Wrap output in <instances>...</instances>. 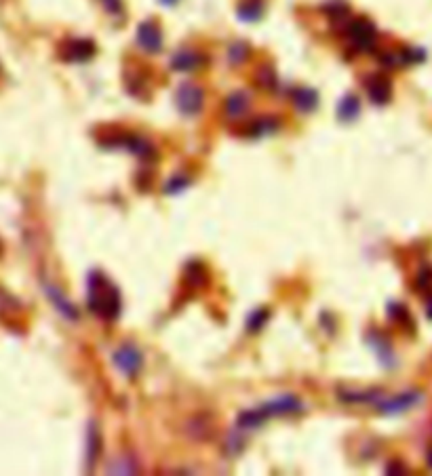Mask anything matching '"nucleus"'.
I'll return each mask as SVG.
<instances>
[{"instance_id":"f257e3e1","label":"nucleus","mask_w":432,"mask_h":476,"mask_svg":"<svg viewBox=\"0 0 432 476\" xmlns=\"http://www.w3.org/2000/svg\"><path fill=\"white\" fill-rule=\"evenodd\" d=\"M87 306L102 321H116L122 310L118 287L99 270H91L87 276Z\"/></svg>"},{"instance_id":"f03ea898","label":"nucleus","mask_w":432,"mask_h":476,"mask_svg":"<svg viewBox=\"0 0 432 476\" xmlns=\"http://www.w3.org/2000/svg\"><path fill=\"white\" fill-rule=\"evenodd\" d=\"M99 145L104 150H125V152H131L133 156L141 158V161H148V163H152V161H157V158H159L157 148L146 137L131 135V133H118V135L104 137L99 141Z\"/></svg>"},{"instance_id":"7ed1b4c3","label":"nucleus","mask_w":432,"mask_h":476,"mask_svg":"<svg viewBox=\"0 0 432 476\" xmlns=\"http://www.w3.org/2000/svg\"><path fill=\"white\" fill-rule=\"evenodd\" d=\"M348 40L352 42V47L356 51H374L376 49V40H378V30L376 26L367 19V17H356L348 24Z\"/></svg>"},{"instance_id":"20e7f679","label":"nucleus","mask_w":432,"mask_h":476,"mask_svg":"<svg viewBox=\"0 0 432 476\" xmlns=\"http://www.w3.org/2000/svg\"><path fill=\"white\" fill-rule=\"evenodd\" d=\"M175 106L184 116H198L205 106V91L194 83H182L175 91Z\"/></svg>"},{"instance_id":"39448f33","label":"nucleus","mask_w":432,"mask_h":476,"mask_svg":"<svg viewBox=\"0 0 432 476\" xmlns=\"http://www.w3.org/2000/svg\"><path fill=\"white\" fill-rule=\"evenodd\" d=\"M112 363H114V367H116L125 377L133 379V377L139 375V371H141V367H143V354H141L135 346L125 344V346H120V348L112 354Z\"/></svg>"},{"instance_id":"423d86ee","label":"nucleus","mask_w":432,"mask_h":476,"mask_svg":"<svg viewBox=\"0 0 432 476\" xmlns=\"http://www.w3.org/2000/svg\"><path fill=\"white\" fill-rule=\"evenodd\" d=\"M257 411L268 420V418H278V415H294L304 411V403L294 394H285V396H276V399L264 403L257 407Z\"/></svg>"},{"instance_id":"0eeeda50","label":"nucleus","mask_w":432,"mask_h":476,"mask_svg":"<svg viewBox=\"0 0 432 476\" xmlns=\"http://www.w3.org/2000/svg\"><path fill=\"white\" fill-rule=\"evenodd\" d=\"M95 42L89 40V38H72L67 42H63L59 55L63 61L67 63H85L89 59L95 57Z\"/></svg>"},{"instance_id":"6e6552de","label":"nucleus","mask_w":432,"mask_h":476,"mask_svg":"<svg viewBox=\"0 0 432 476\" xmlns=\"http://www.w3.org/2000/svg\"><path fill=\"white\" fill-rule=\"evenodd\" d=\"M422 403V392H403L399 396H392V399H380L378 401V411L384 413V415H397V413H403V411H409L413 409L415 405Z\"/></svg>"},{"instance_id":"1a4fd4ad","label":"nucleus","mask_w":432,"mask_h":476,"mask_svg":"<svg viewBox=\"0 0 432 476\" xmlns=\"http://www.w3.org/2000/svg\"><path fill=\"white\" fill-rule=\"evenodd\" d=\"M137 45L146 53H159L163 49V32L154 19L141 22L137 28Z\"/></svg>"},{"instance_id":"9d476101","label":"nucleus","mask_w":432,"mask_h":476,"mask_svg":"<svg viewBox=\"0 0 432 476\" xmlns=\"http://www.w3.org/2000/svg\"><path fill=\"white\" fill-rule=\"evenodd\" d=\"M365 89H367V95H369L371 104H376V106H386L390 102V97H392V83L388 81L384 74L369 76L365 81Z\"/></svg>"},{"instance_id":"9b49d317","label":"nucleus","mask_w":432,"mask_h":476,"mask_svg":"<svg viewBox=\"0 0 432 476\" xmlns=\"http://www.w3.org/2000/svg\"><path fill=\"white\" fill-rule=\"evenodd\" d=\"M365 342L371 346V350L376 352V356H378V360L384 365V367H394V352H392V344H390V340L384 335V333H380L378 329H371L369 333H367V338H365Z\"/></svg>"},{"instance_id":"f8f14e48","label":"nucleus","mask_w":432,"mask_h":476,"mask_svg":"<svg viewBox=\"0 0 432 476\" xmlns=\"http://www.w3.org/2000/svg\"><path fill=\"white\" fill-rule=\"evenodd\" d=\"M45 293H47V297H49V301L57 308V312L61 314V316H65L67 321H79V308L72 303L57 287H53V285H45Z\"/></svg>"},{"instance_id":"ddd939ff","label":"nucleus","mask_w":432,"mask_h":476,"mask_svg":"<svg viewBox=\"0 0 432 476\" xmlns=\"http://www.w3.org/2000/svg\"><path fill=\"white\" fill-rule=\"evenodd\" d=\"M251 108V100L245 91H234L226 97L224 102V114L230 118V120H239L243 118Z\"/></svg>"},{"instance_id":"4468645a","label":"nucleus","mask_w":432,"mask_h":476,"mask_svg":"<svg viewBox=\"0 0 432 476\" xmlns=\"http://www.w3.org/2000/svg\"><path fill=\"white\" fill-rule=\"evenodd\" d=\"M200 65H202V55L192 49H179L171 57V68L175 72H194Z\"/></svg>"},{"instance_id":"2eb2a0df","label":"nucleus","mask_w":432,"mask_h":476,"mask_svg":"<svg viewBox=\"0 0 432 476\" xmlns=\"http://www.w3.org/2000/svg\"><path fill=\"white\" fill-rule=\"evenodd\" d=\"M184 285L190 287L192 291L202 289L209 285V272L202 262H188L184 268Z\"/></svg>"},{"instance_id":"dca6fc26","label":"nucleus","mask_w":432,"mask_h":476,"mask_svg":"<svg viewBox=\"0 0 432 476\" xmlns=\"http://www.w3.org/2000/svg\"><path fill=\"white\" fill-rule=\"evenodd\" d=\"M102 453V434L95 422H89L87 426V449H85V466L87 470H91L95 466V461L99 459Z\"/></svg>"},{"instance_id":"f3484780","label":"nucleus","mask_w":432,"mask_h":476,"mask_svg":"<svg viewBox=\"0 0 432 476\" xmlns=\"http://www.w3.org/2000/svg\"><path fill=\"white\" fill-rule=\"evenodd\" d=\"M358 114H361V100H358L356 95L348 93L339 100L337 104V118L339 122H354L358 118Z\"/></svg>"},{"instance_id":"a211bd4d","label":"nucleus","mask_w":432,"mask_h":476,"mask_svg":"<svg viewBox=\"0 0 432 476\" xmlns=\"http://www.w3.org/2000/svg\"><path fill=\"white\" fill-rule=\"evenodd\" d=\"M294 106H296V110L310 114L319 108V93L310 87H300L294 91Z\"/></svg>"},{"instance_id":"6ab92c4d","label":"nucleus","mask_w":432,"mask_h":476,"mask_svg":"<svg viewBox=\"0 0 432 476\" xmlns=\"http://www.w3.org/2000/svg\"><path fill=\"white\" fill-rule=\"evenodd\" d=\"M247 129H249L247 133L251 137H266V135H272L280 129V120L276 116H262V118L253 120Z\"/></svg>"},{"instance_id":"aec40b11","label":"nucleus","mask_w":432,"mask_h":476,"mask_svg":"<svg viewBox=\"0 0 432 476\" xmlns=\"http://www.w3.org/2000/svg\"><path fill=\"white\" fill-rule=\"evenodd\" d=\"M380 390H367V392H356V390H339V399L344 403L352 405H363V403H378L380 401Z\"/></svg>"},{"instance_id":"412c9836","label":"nucleus","mask_w":432,"mask_h":476,"mask_svg":"<svg viewBox=\"0 0 432 476\" xmlns=\"http://www.w3.org/2000/svg\"><path fill=\"white\" fill-rule=\"evenodd\" d=\"M264 0H245V3L239 5V19L247 22V24H253V22H259L262 15H264Z\"/></svg>"},{"instance_id":"4be33fe9","label":"nucleus","mask_w":432,"mask_h":476,"mask_svg":"<svg viewBox=\"0 0 432 476\" xmlns=\"http://www.w3.org/2000/svg\"><path fill=\"white\" fill-rule=\"evenodd\" d=\"M388 319L401 327H407V329H413V321H411V314L407 310L405 303L401 301H390L388 303Z\"/></svg>"},{"instance_id":"5701e85b","label":"nucleus","mask_w":432,"mask_h":476,"mask_svg":"<svg viewBox=\"0 0 432 476\" xmlns=\"http://www.w3.org/2000/svg\"><path fill=\"white\" fill-rule=\"evenodd\" d=\"M270 321V310L268 308H257V310H253L249 316H247V331L249 333H259L264 327H266V323Z\"/></svg>"},{"instance_id":"b1692460","label":"nucleus","mask_w":432,"mask_h":476,"mask_svg":"<svg viewBox=\"0 0 432 476\" xmlns=\"http://www.w3.org/2000/svg\"><path fill=\"white\" fill-rule=\"evenodd\" d=\"M264 422H266V418H264L257 409H253V411H243V413L239 415V420H237V428H241L243 432H249V430L259 428Z\"/></svg>"},{"instance_id":"393cba45","label":"nucleus","mask_w":432,"mask_h":476,"mask_svg":"<svg viewBox=\"0 0 432 476\" xmlns=\"http://www.w3.org/2000/svg\"><path fill=\"white\" fill-rule=\"evenodd\" d=\"M190 184H192V180H190L188 175H184V173H175V175H171V177L165 182L163 192H165V194L175 196V194H182L186 188H190Z\"/></svg>"},{"instance_id":"a878e982","label":"nucleus","mask_w":432,"mask_h":476,"mask_svg":"<svg viewBox=\"0 0 432 476\" xmlns=\"http://www.w3.org/2000/svg\"><path fill=\"white\" fill-rule=\"evenodd\" d=\"M255 83H257L259 89H266V91L274 89V85H276V74H274V70H272L270 65H262V68L257 70V74H255Z\"/></svg>"},{"instance_id":"bb28decb","label":"nucleus","mask_w":432,"mask_h":476,"mask_svg":"<svg viewBox=\"0 0 432 476\" xmlns=\"http://www.w3.org/2000/svg\"><path fill=\"white\" fill-rule=\"evenodd\" d=\"M249 53H251L249 45H245V42H234V45H230V49H228V61H230L232 65H241V63L247 61Z\"/></svg>"},{"instance_id":"cd10ccee","label":"nucleus","mask_w":432,"mask_h":476,"mask_svg":"<svg viewBox=\"0 0 432 476\" xmlns=\"http://www.w3.org/2000/svg\"><path fill=\"white\" fill-rule=\"evenodd\" d=\"M415 291L430 295L432 293V266H424L415 276Z\"/></svg>"},{"instance_id":"c85d7f7f","label":"nucleus","mask_w":432,"mask_h":476,"mask_svg":"<svg viewBox=\"0 0 432 476\" xmlns=\"http://www.w3.org/2000/svg\"><path fill=\"white\" fill-rule=\"evenodd\" d=\"M241 434H243V430H241V428H237V432H232V434H230L228 445H226L228 453H232V455L241 453V449H243V445H245V438H243Z\"/></svg>"},{"instance_id":"c756f323","label":"nucleus","mask_w":432,"mask_h":476,"mask_svg":"<svg viewBox=\"0 0 432 476\" xmlns=\"http://www.w3.org/2000/svg\"><path fill=\"white\" fill-rule=\"evenodd\" d=\"M102 5L110 15H122V0H102Z\"/></svg>"},{"instance_id":"7c9ffc66","label":"nucleus","mask_w":432,"mask_h":476,"mask_svg":"<svg viewBox=\"0 0 432 476\" xmlns=\"http://www.w3.org/2000/svg\"><path fill=\"white\" fill-rule=\"evenodd\" d=\"M426 314H428V319L432 321V293L428 295V301H426Z\"/></svg>"},{"instance_id":"2f4dec72","label":"nucleus","mask_w":432,"mask_h":476,"mask_svg":"<svg viewBox=\"0 0 432 476\" xmlns=\"http://www.w3.org/2000/svg\"><path fill=\"white\" fill-rule=\"evenodd\" d=\"M161 3H163V5H167V7H173V5L177 3V0H161Z\"/></svg>"},{"instance_id":"473e14b6","label":"nucleus","mask_w":432,"mask_h":476,"mask_svg":"<svg viewBox=\"0 0 432 476\" xmlns=\"http://www.w3.org/2000/svg\"><path fill=\"white\" fill-rule=\"evenodd\" d=\"M426 459H428V466H430V468H432V449H430V451H428V457H426Z\"/></svg>"}]
</instances>
